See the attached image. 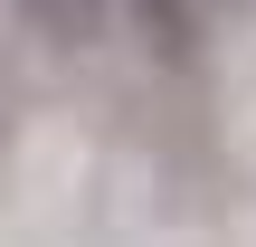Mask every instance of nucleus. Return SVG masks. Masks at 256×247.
Returning <instances> with one entry per match:
<instances>
[{
    "label": "nucleus",
    "instance_id": "nucleus-2",
    "mask_svg": "<svg viewBox=\"0 0 256 247\" xmlns=\"http://www.w3.org/2000/svg\"><path fill=\"white\" fill-rule=\"evenodd\" d=\"M48 48H104V29H114V0H10Z\"/></svg>",
    "mask_w": 256,
    "mask_h": 247
},
{
    "label": "nucleus",
    "instance_id": "nucleus-1",
    "mask_svg": "<svg viewBox=\"0 0 256 247\" xmlns=\"http://www.w3.org/2000/svg\"><path fill=\"white\" fill-rule=\"evenodd\" d=\"M114 10H124V29H133L162 67H190L200 38H209V10H200V0H114Z\"/></svg>",
    "mask_w": 256,
    "mask_h": 247
}]
</instances>
